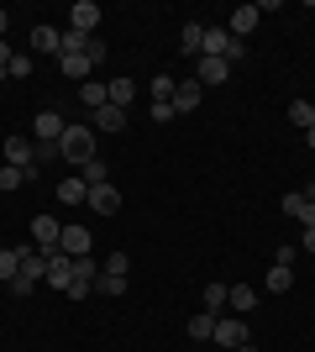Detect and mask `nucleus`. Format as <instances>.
<instances>
[{
	"mask_svg": "<svg viewBox=\"0 0 315 352\" xmlns=\"http://www.w3.org/2000/svg\"><path fill=\"white\" fill-rule=\"evenodd\" d=\"M95 126H74V121H69V126H63V137H58V158H69V163H79V168H84V163L90 158H100V153H95Z\"/></svg>",
	"mask_w": 315,
	"mask_h": 352,
	"instance_id": "1",
	"label": "nucleus"
},
{
	"mask_svg": "<svg viewBox=\"0 0 315 352\" xmlns=\"http://www.w3.org/2000/svg\"><path fill=\"white\" fill-rule=\"evenodd\" d=\"M16 252H21V274H16L5 289L11 294H32V284L47 279V252H37V248H16Z\"/></svg>",
	"mask_w": 315,
	"mask_h": 352,
	"instance_id": "2",
	"label": "nucleus"
},
{
	"mask_svg": "<svg viewBox=\"0 0 315 352\" xmlns=\"http://www.w3.org/2000/svg\"><path fill=\"white\" fill-rule=\"evenodd\" d=\"M215 347H226V352H237L242 342H247V321H242V316H215Z\"/></svg>",
	"mask_w": 315,
	"mask_h": 352,
	"instance_id": "3",
	"label": "nucleus"
},
{
	"mask_svg": "<svg viewBox=\"0 0 315 352\" xmlns=\"http://www.w3.org/2000/svg\"><path fill=\"white\" fill-rule=\"evenodd\" d=\"M90 248H95L90 226H63V236H58V252H69V258H90Z\"/></svg>",
	"mask_w": 315,
	"mask_h": 352,
	"instance_id": "4",
	"label": "nucleus"
},
{
	"mask_svg": "<svg viewBox=\"0 0 315 352\" xmlns=\"http://www.w3.org/2000/svg\"><path fill=\"white\" fill-rule=\"evenodd\" d=\"M58 236H63V221H53V216L32 221V242H37V252H58Z\"/></svg>",
	"mask_w": 315,
	"mask_h": 352,
	"instance_id": "5",
	"label": "nucleus"
},
{
	"mask_svg": "<svg viewBox=\"0 0 315 352\" xmlns=\"http://www.w3.org/2000/svg\"><path fill=\"white\" fill-rule=\"evenodd\" d=\"M47 284L69 294V284H74V258L69 252H47Z\"/></svg>",
	"mask_w": 315,
	"mask_h": 352,
	"instance_id": "6",
	"label": "nucleus"
},
{
	"mask_svg": "<svg viewBox=\"0 0 315 352\" xmlns=\"http://www.w3.org/2000/svg\"><path fill=\"white\" fill-rule=\"evenodd\" d=\"M84 206H90L95 216H116L121 210V190L116 184H90V200H84Z\"/></svg>",
	"mask_w": 315,
	"mask_h": 352,
	"instance_id": "7",
	"label": "nucleus"
},
{
	"mask_svg": "<svg viewBox=\"0 0 315 352\" xmlns=\"http://www.w3.org/2000/svg\"><path fill=\"white\" fill-rule=\"evenodd\" d=\"M69 27L84 32V37H95V27H100V6H95V0H74V11H69Z\"/></svg>",
	"mask_w": 315,
	"mask_h": 352,
	"instance_id": "8",
	"label": "nucleus"
},
{
	"mask_svg": "<svg viewBox=\"0 0 315 352\" xmlns=\"http://www.w3.org/2000/svg\"><path fill=\"white\" fill-rule=\"evenodd\" d=\"M5 163H11V168H37V147L27 142V137H5Z\"/></svg>",
	"mask_w": 315,
	"mask_h": 352,
	"instance_id": "9",
	"label": "nucleus"
},
{
	"mask_svg": "<svg viewBox=\"0 0 315 352\" xmlns=\"http://www.w3.org/2000/svg\"><path fill=\"white\" fill-rule=\"evenodd\" d=\"M63 126H69V121H63L58 111H37V121H32V137H37V142H58Z\"/></svg>",
	"mask_w": 315,
	"mask_h": 352,
	"instance_id": "10",
	"label": "nucleus"
},
{
	"mask_svg": "<svg viewBox=\"0 0 315 352\" xmlns=\"http://www.w3.org/2000/svg\"><path fill=\"white\" fill-rule=\"evenodd\" d=\"M195 63H200V74H195L200 89H205V85H226V79H231V63H226V58H195Z\"/></svg>",
	"mask_w": 315,
	"mask_h": 352,
	"instance_id": "11",
	"label": "nucleus"
},
{
	"mask_svg": "<svg viewBox=\"0 0 315 352\" xmlns=\"http://www.w3.org/2000/svg\"><path fill=\"white\" fill-rule=\"evenodd\" d=\"M284 216H294L300 226H315V206L305 200V190H289L284 195Z\"/></svg>",
	"mask_w": 315,
	"mask_h": 352,
	"instance_id": "12",
	"label": "nucleus"
},
{
	"mask_svg": "<svg viewBox=\"0 0 315 352\" xmlns=\"http://www.w3.org/2000/svg\"><path fill=\"white\" fill-rule=\"evenodd\" d=\"M58 69H63V79H79V85H84V79H90V53H58Z\"/></svg>",
	"mask_w": 315,
	"mask_h": 352,
	"instance_id": "13",
	"label": "nucleus"
},
{
	"mask_svg": "<svg viewBox=\"0 0 315 352\" xmlns=\"http://www.w3.org/2000/svg\"><path fill=\"white\" fill-rule=\"evenodd\" d=\"M257 21H263V11H257V6H237V11H231V21H226V32H231V37H247Z\"/></svg>",
	"mask_w": 315,
	"mask_h": 352,
	"instance_id": "14",
	"label": "nucleus"
},
{
	"mask_svg": "<svg viewBox=\"0 0 315 352\" xmlns=\"http://www.w3.org/2000/svg\"><path fill=\"white\" fill-rule=\"evenodd\" d=\"M174 111H179V116L200 111V79H179V89H174Z\"/></svg>",
	"mask_w": 315,
	"mask_h": 352,
	"instance_id": "15",
	"label": "nucleus"
},
{
	"mask_svg": "<svg viewBox=\"0 0 315 352\" xmlns=\"http://www.w3.org/2000/svg\"><path fill=\"white\" fill-rule=\"evenodd\" d=\"M90 126L95 132H126V111H121V105H100Z\"/></svg>",
	"mask_w": 315,
	"mask_h": 352,
	"instance_id": "16",
	"label": "nucleus"
},
{
	"mask_svg": "<svg viewBox=\"0 0 315 352\" xmlns=\"http://www.w3.org/2000/svg\"><path fill=\"white\" fill-rule=\"evenodd\" d=\"M105 95H110V105H121V111H126V105H132V95H137V79H132V74H116V79L105 85Z\"/></svg>",
	"mask_w": 315,
	"mask_h": 352,
	"instance_id": "17",
	"label": "nucleus"
},
{
	"mask_svg": "<svg viewBox=\"0 0 315 352\" xmlns=\"http://www.w3.org/2000/svg\"><path fill=\"white\" fill-rule=\"evenodd\" d=\"M226 47H231V32H226V27H205V47H200V58H226Z\"/></svg>",
	"mask_w": 315,
	"mask_h": 352,
	"instance_id": "18",
	"label": "nucleus"
},
{
	"mask_svg": "<svg viewBox=\"0 0 315 352\" xmlns=\"http://www.w3.org/2000/svg\"><path fill=\"white\" fill-rule=\"evenodd\" d=\"M58 200H63V206H84V200H90V184H84V179H63V184H58Z\"/></svg>",
	"mask_w": 315,
	"mask_h": 352,
	"instance_id": "19",
	"label": "nucleus"
},
{
	"mask_svg": "<svg viewBox=\"0 0 315 352\" xmlns=\"http://www.w3.org/2000/svg\"><path fill=\"white\" fill-rule=\"evenodd\" d=\"M32 47H37V53H58V47H63V32L58 27H32Z\"/></svg>",
	"mask_w": 315,
	"mask_h": 352,
	"instance_id": "20",
	"label": "nucleus"
},
{
	"mask_svg": "<svg viewBox=\"0 0 315 352\" xmlns=\"http://www.w3.org/2000/svg\"><path fill=\"white\" fill-rule=\"evenodd\" d=\"M226 305L242 316V310H253V305H257V289H253V284H231V289H226Z\"/></svg>",
	"mask_w": 315,
	"mask_h": 352,
	"instance_id": "21",
	"label": "nucleus"
},
{
	"mask_svg": "<svg viewBox=\"0 0 315 352\" xmlns=\"http://www.w3.org/2000/svg\"><path fill=\"white\" fill-rule=\"evenodd\" d=\"M79 100L90 105V111H100V105H110V95H105L100 79H84V85H79Z\"/></svg>",
	"mask_w": 315,
	"mask_h": 352,
	"instance_id": "22",
	"label": "nucleus"
},
{
	"mask_svg": "<svg viewBox=\"0 0 315 352\" xmlns=\"http://www.w3.org/2000/svg\"><path fill=\"white\" fill-rule=\"evenodd\" d=\"M179 47H184V53H200V47H205V27H200V21H184Z\"/></svg>",
	"mask_w": 315,
	"mask_h": 352,
	"instance_id": "23",
	"label": "nucleus"
},
{
	"mask_svg": "<svg viewBox=\"0 0 315 352\" xmlns=\"http://www.w3.org/2000/svg\"><path fill=\"white\" fill-rule=\"evenodd\" d=\"M189 337H195V342H210V337H215V316H210V310L189 316Z\"/></svg>",
	"mask_w": 315,
	"mask_h": 352,
	"instance_id": "24",
	"label": "nucleus"
},
{
	"mask_svg": "<svg viewBox=\"0 0 315 352\" xmlns=\"http://www.w3.org/2000/svg\"><path fill=\"white\" fill-rule=\"evenodd\" d=\"M289 121H294L300 132H310V126H315V100H294V105H289Z\"/></svg>",
	"mask_w": 315,
	"mask_h": 352,
	"instance_id": "25",
	"label": "nucleus"
},
{
	"mask_svg": "<svg viewBox=\"0 0 315 352\" xmlns=\"http://www.w3.org/2000/svg\"><path fill=\"white\" fill-rule=\"evenodd\" d=\"M95 289H100V294H110V300H121V294H126V274H105V268H100Z\"/></svg>",
	"mask_w": 315,
	"mask_h": 352,
	"instance_id": "26",
	"label": "nucleus"
},
{
	"mask_svg": "<svg viewBox=\"0 0 315 352\" xmlns=\"http://www.w3.org/2000/svg\"><path fill=\"white\" fill-rule=\"evenodd\" d=\"M16 274H21V252H16V248H0V284H11Z\"/></svg>",
	"mask_w": 315,
	"mask_h": 352,
	"instance_id": "27",
	"label": "nucleus"
},
{
	"mask_svg": "<svg viewBox=\"0 0 315 352\" xmlns=\"http://www.w3.org/2000/svg\"><path fill=\"white\" fill-rule=\"evenodd\" d=\"M79 179H84V184H110V168H105V158H90L84 168H79Z\"/></svg>",
	"mask_w": 315,
	"mask_h": 352,
	"instance_id": "28",
	"label": "nucleus"
},
{
	"mask_svg": "<svg viewBox=\"0 0 315 352\" xmlns=\"http://www.w3.org/2000/svg\"><path fill=\"white\" fill-rule=\"evenodd\" d=\"M289 284H294V268H289V263H273V268H268V289H273V294H284Z\"/></svg>",
	"mask_w": 315,
	"mask_h": 352,
	"instance_id": "29",
	"label": "nucleus"
},
{
	"mask_svg": "<svg viewBox=\"0 0 315 352\" xmlns=\"http://www.w3.org/2000/svg\"><path fill=\"white\" fill-rule=\"evenodd\" d=\"M27 168H11V163H5V168H0V190H5V195H11V190H21V184H27Z\"/></svg>",
	"mask_w": 315,
	"mask_h": 352,
	"instance_id": "30",
	"label": "nucleus"
},
{
	"mask_svg": "<svg viewBox=\"0 0 315 352\" xmlns=\"http://www.w3.org/2000/svg\"><path fill=\"white\" fill-rule=\"evenodd\" d=\"M226 289H231V284H205V310H210V316L226 310Z\"/></svg>",
	"mask_w": 315,
	"mask_h": 352,
	"instance_id": "31",
	"label": "nucleus"
},
{
	"mask_svg": "<svg viewBox=\"0 0 315 352\" xmlns=\"http://www.w3.org/2000/svg\"><path fill=\"white\" fill-rule=\"evenodd\" d=\"M174 89H179V79H174V74H158V79H152V100H174Z\"/></svg>",
	"mask_w": 315,
	"mask_h": 352,
	"instance_id": "32",
	"label": "nucleus"
},
{
	"mask_svg": "<svg viewBox=\"0 0 315 352\" xmlns=\"http://www.w3.org/2000/svg\"><path fill=\"white\" fill-rule=\"evenodd\" d=\"M58 53H90V37L69 27V32H63V47H58Z\"/></svg>",
	"mask_w": 315,
	"mask_h": 352,
	"instance_id": "33",
	"label": "nucleus"
},
{
	"mask_svg": "<svg viewBox=\"0 0 315 352\" xmlns=\"http://www.w3.org/2000/svg\"><path fill=\"white\" fill-rule=\"evenodd\" d=\"M5 79H32V58H21V53H16L11 69H5Z\"/></svg>",
	"mask_w": 315,
	"mask_h": 352,
	"instance_id": "34",
	"label": "nucleus"
},
{
	"mask_svg": "<svg viewBox=\"0 0 315 352\" xmlns=\"http://www.w3.org/2000/svg\"><path fill=\"white\" fill-rule=\"evenodd\" d=\"M100 268H105V274H126V268H132V258H126V252H110Z\"/></svg>",
	"mask_w": 315,
	"mask_h": 352,
	"instance_id": "35",
	"label": "nucleus"
},
{
	"mask_svg": "<svg viewBox=\"0 0 315 352\" xmlns=\"http://www.w3.org/2000/svg\"><path fill=\"white\" fill-rule=\"evenodd\" d=\"M179 116V111H174V100H152V121H158V126H163V121H174Z\"/></svg>",
	"mask_w": 315,
	"mask_h": 352,
	"instance_id": "36",
	"label": "nucleus"
},
{
	"mask_svg": "<svg viewBox=\"0 0 315 352\" xmlns=\"http://www.w3.org/2000/svg\"><path fill=\"white\" fill-rule=\"evenodd\" d=\"M247 58V47H242V37H231V47H226V63H242Z\"/></svg>",
	"mask_w": 315,
	"mask_h": 352,
	"instance_id": "37",
	"label": "nucleus"
},
{
	"mask_svg": "<svg viewBox=\"0 0 315 352\" xmlns=\"http://www.w3.org/2000/svg\"><path fill=\"white\" fill-rule=\"evenodd\" d=\"M11 58H16V53H11V43H5V37H0V74L11 69Z\"/></svg>",
	"mask_w": 315,
	"mask_h": 352,
	"instance_id": "38",
	"label": "nucleus"
},
{
	"mask_svg": "<svg viewBox=\"0 0 315 352\" xmlns=\"http://www.w3.org/2000/svg\"><path fill=\"white\" fill-rule=\"evenodd\" d=\"M300 248H305V252H315V226H305V236H300Z\"/></svg>",
	"mask_w": 315,
	"mask_h": 352,
	"instance_id": "39",
	"label": "nucleus"
},
{
	"mask_svg": "<svg viewBox=\"0 0 315 352\" xmlns=\"http://www.w3.org/2000/svg\"><path fill=\"white\" fill-rule=\"evenodd\" d=\"M305 200H310V206H315V179H310V184H305Z\"/></svg>",
	"mask_w": 315,
	"mask_h": 352,
	"instance_id": "40",
	"label": "nucleus"
},
{
	"mask_svg": "<svg viewBox=\"0 0 315 352\" xmlns=\"http://www.w3.org/2000/svg\"><path fill=\"white\" fill-rule=\"evenodd\" d=\"M305 147H315V126H310V132H305Z\"/></svg>",
	"mask_w": 315,
	"mask_h": 352,
	"instance_id": "41",
	"label": "nucleus"
},
{
	"mask_svg": "<svg viewBox=\"0 0 315 352\" xmlns=\"http://www.w3.org/2000/svg\"><path fill=\"white\" fill-rule=\"evenodd\" d=\"M5 21H11V16H5V11H0V37H5Z\"/></svg>",
	"mask_w": 315,
	"mask_h": 352,
	"instance_id": "42",
	"label": "nucleus"
},
{
	"mask_svg": "<svg viewBox=\"0 0 315 352\" xmlns=\"http://www.w3.org/2000/svg\"><path fill=\"white\" fill-rule=\"evenodd\" d=\"M237 352H257V347H253V342H242V347H237Z\"/></svg>",
	"mask_w": 315,
	"mask_h": 352,
	"instance_id": "43",
	"label": "nucleus"
}]
</instances>
